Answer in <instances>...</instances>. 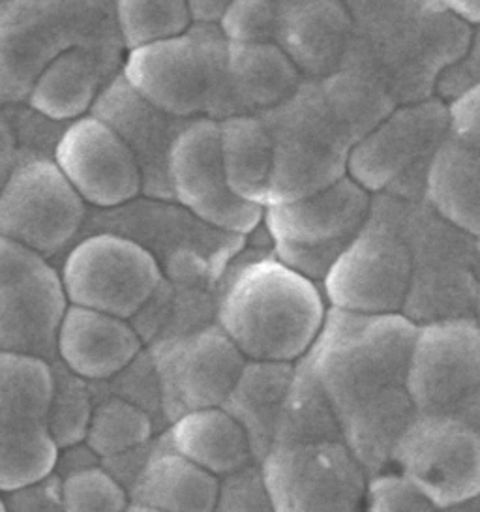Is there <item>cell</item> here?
<instances>
[{"mask_svg":"<svg viewBox=\"0 0 480 512\" xmlns=\"http://www.w3.org/2000/svg\"><path fill=\"white\" fill-rule=\"evenodd\" d=\"M415 329L404 314L355 316L330 308L306 355L304 366L362 467L389 460L415 417L405 389Z\"/></svg>","mask_w":480,"mask_h":512,"instance_id":"6da1fadb","label":"cell"},{"mask_svg":"<svg viewBox=\"0 0 480 512\" xmlns=\"http://www.w3.org/2000/svg\"><path fill=\"white\" fill-rule=\"evenodd\" d=\"M302 417L282 415L259 479L272 512H360L364 467L345 443L329 407L297 402Z\"/></svg>","mask_w":480,"mask_h":512,"instance_id":"7a4b0ae2","label":"cell"},{"mask_svg":"<svg viewBox=\"0 0 480 512\" xmlns=\"http://www.w3.org/2000/svg\"><path fill=\"white\" fill-rule=\"evenodd\" d=\"M327 312L312 278L280 259H261L229 284L218 323L244 359L291 364L310 353Z\"/></svg>","mask_w":480,"mask_h":512,"instance_id":"3957f363","label":"cell"},{"mask_svg":"<svg viewBox=\"0 0 480 512\" xmlns=\"http://www.w3.org/2000/svg\"><path fill=\"white\" fill-rule=\"evenodd\" d=\"M405 389L415 415L479 426L480 331L475 319L447 317L417 325Z\"/></svg>","mask_w":480,"mask_h":512,"instance_id":"277c9868","label":"cell"},{"mask_svg":"<svg viewBox=\"0 0 480 512\" xmlns=\"http://www.w3.org/2000/svg\"><path fill=\"white\" fill-rule=\"evenodd\" d=\"M368 190L351 177H340L308 196L274 203L263 220L280 250V261L314 280L360 233L368 212Z\"/></svg>","mask_w":480,"mask_h":512,"instance_id":"5b68a950","label":"cell"},{"mask_svg":"<svg viewBox=\"0 0 480 512\" xmlns=\"http://www.w3.org/2000/svg\"><path fill=\"white\" fill-rule=\"evenodd\" d=\"M90 0H8L0 6V106L25 102L64 49L96 46Z\"/></svg>","mask_w":480,"mask_h":512,"instance_id":"8992f818","label":"cell"},{"mask_svg":"<svg viewBox=\"0 0 480 512\" xmlns=\"http://www.w3.org/2000/svg\"><path fill=\"white\" fill-rule=\"evenodd\" d=\"M59 274L68 304L122 319L137 316L162 284L156 257L115 233H96L77 242Z\"/></svg>","mask_w":480,"mask_h":512,"instance_id":"52a82bcc","label":"cell"},{"mask_svg":"<svg viewBox=\"0 0 480 512\" xmlns=\"http://www.w3.org/2000/svg\"><path fill=\"white\" fill-rule=\"evenodd\" d=\"M389 460L441 511L471 505L479 497V426L471 422L415 415Z\"/></svg>","mask_w":480,"mask_h":512,"instance_id":"ba28073f","label":"cell"},{"mask_svg":"<svg viewBox=\"0 0 480 512\" xmlns=\"http://www.w3.org/2000/svg\"><path fill=\"white\" fill-rule=\"evenodd\" d=\"M85 220V201L51 158H17L0 192V237L49 259L74 242Z\"/></svg>","mask_w":480,"mask_h":512,"instance_id":"9c48e42d","label":"cell"},{"mask_svg":"<svg viewBox=\"0 0 480 512\" xmlns=\"http://www.w3.org/2000/svg\"><path fill=\"white\" fill-rule=\"evenodd\" d=\"M413 282V259L404 242L383 231L357 233L323 276L332 310L355 316L402 314Z\"/></svg>","mask_w":480,"mask_h":512,"instance_id":"30bf717a","label":"cell"},{"mask_svg":"<svg viewBox=\"0 0 480 512\" xmlns=\"http://www.w3.org/2000/svg\"><path fill=\"white\" fill-rule=\"evenodd\" d=\"M167 177L180 205L209 226L250 233L263 220V207L240 199L227 182L218 121L197 119L177 134L167 152Z\"/></svg>","mask_w":480,"mask_h":512,"instance_id":"8fae6325","label":"cell"},{"mask_svg":"<svg viewBox=\"0 0 480 512\" xmlns=\"http://www.w3.org/2000/svg\"><path fill=\"white\" fill-rule=\"evenodd\" d=\"M124 83L150 107L171 117H192L209 109L218 89L216 59L188 32L130 49Z\"/></svg>","mask_w":480,"mask_h":512,"instance_id":"7c38bea8","label":"cell"},{"mask_svg":"<svg viewBox=\"0 0 480 512\" xmlns=\"http://www.w3.org/2000/svg\"><path fill=\"white\" fill-rule=\"evenodd\" d=\"M53 162L85 205L98 209L120 207L143 188V171L132 145L92 115L66 124Z\"/></svg>","mask_w":480,"mask_h":512,"instance_id":"4fadbf2b","label":"cell"},{"mask_svg":"<svg viewBox=\"0 0 480 512\" xmlns=\"http://www.w3.org/2000/svg\"><path fill=\"white\" fill-rule=\"evenodd\" d=\"M66 308L59 271L49 261L38 271L0 284V351L49 357Z\"/></svg>","mask_w":480,"mask_h":512,"instance_id":"5bb4252c","label":"cell"},{"mask_svg":"<svg viewBox=\"0 0 480 512\" xmlns=\"http://www.w3.org/2000/svg\"><path fill=\"white\" fill-rule=\"evenodd\" d=\"M141 338L128 319L68 304L57 332L60 364L87 383L120 376L141 353Z\"/></svg>","mask_w":480,"mask_h":512,"instance_id":"9a60e30c","label":"cell"},{"mask_svg":"<svg viewBox=\"0 0 480 512\" xmlns=\"http://www.w3.org/2000/svg\"><path fill=\"white\" fill-rule=\"evenodd\" d=\"M169 447L218 479L246 471L255 456L246 428L224 406L180 413L169 428Z\"/></svg>","mask_w":480,"mask_h":512,"instance_id":"2e32d148","label":"cell"},{"mask_svg":"<svg viewBox=\"0 0 480 512\" xmlns=\"http://www.w3.org/2000/svg\"><path fill=\"white\" fill-rule=\"evenodd\" d=\"M102 59L96 46L64 49L32 83L25 104L55 122L89 115L102 92Z\"/></svg>","mask_w":480,"mask_h":512,"instance_id":"e0dca14e","label":"cell"},{"mask_svg":"<svg viewBox=\"0 0 480 512\" xmlns=\"http://www.w3.org/2000/svg\"><path fill=\"white\" fill-rule=\"evenodd\" d=\"M244 357L222 329L197 332L180 346L173 362V383L186 411L222 406L244 370Z\"/></svg>","mask_w":480,"mask_h":512,"instance_id":"ac0fdd59","label":"cell"},{"mask_svg":"<svg viewBox=\"0 0 480 512\" xmlns=\"http://www.w3.org/2000/svg\"><path fill=\"white\" fill-rule=\"evenodd\" d=\"M222 481L171 447L152 454L135 477V503L162 512H212Z\"/></svg>","mask_w":480,"mask_h":512,"instance_id":"d6986e66","label":"cell"},{"mask_svg":"<svg viewBox=\"0 0 480 512\" xmlns=\"http://www.w3.org/2000/svg\"><path fill=\"white\" fill-rule=\"evenodd\" d=\"M428 197L449 224L471 237L480 233L479 149L450 139L435 151L426 179Z\"/></svg>","mask_w":480,"mask_h":512,"instance_id":"ffe728a7","label":"cell"},{"mask_svg":"<svg viewBox=\"0 0 480 512\" xmlns=\"http://www.w3.org/2000/svg\"><path fill=\"white\" fill-rule=\"evenodd\" d=\"M426 122L428 119L413 109L392 115L351 152V179L364 190L383 188L417 158L430 136Z\"/></svg>","mask_w":480,"mask_h":512,"instance_id":"44dd1931","label":"cell"},{"mask_svg":"<svg viewBox=\"0 0 480 512\" xmlns=\"http://www.w3.org/2000/svg\"><path fill=\"white\" fill-rule=\"evenodd\" d=\"M220 145L231 190L265 209L274 171V141L269 130L250 117H233L220 122Z\"/></svg>","mask_w":480,"mask_h":512,"instance_id":"7402d4cb","label":"cell"},{"mask_svg":"<svg viewBox=\"0 0 480 512\" xmlns=\"http://www.w3.org/2000/svg\"><path fill=\"white\" fill-rule=\"evenodd\" d=\"M53 396L51 364L0 351V426L45 424Z\"/></svg>","mask_w":480,"mask_h":512,"instance_id":"603a6c76","label":"cell"},{"mask_svg":"<svg viewBox=\"0 0 480 512\" xmlns=\"http://www.w3.org/2000/svg\"><path fill=\"white\" fill-rule=\"evenodd\" d=\"M229 74L239 98L270 106L284 98L295 85V68L272 44H229Z\"/></svg>","mask_w":480,"mask_h":512,"instance_id":"cb8c5ba5","label":"cell"},{"mask_svg":"<svg viewBox=\"0 0 480 512\" xmlns=\"http://www.w3.org/2000/svg\"><path fill=\"white\" fill-rule=\"evenodd\" d=\"M59 447L45 424L0 426V494L55 473Z\"/></svg>","mask_w":480,"mask_h":512,"instance_id":"d4e9b609","label":"cell"},{"mask_svg":"<svg viewBox=\"0 0 480 512\" xmlns=\"http://www.w3.org/2000/svg\"><path fill=\"white\" fill-rule=\"evenodd\" d=\"M152 421L134 402L113 396L92 407L85 445L98 458L115 460L149 443Z\"/></svg>","mask_w":480,"mask_h":512,"instance_id":"484cf974","label":"cell"},{"mask_svg":"<svg viewBox=\"0 0 480 512\" xmlns=\"http://www.w3.org/2000/svg\"><path fill=\"white\" fill-rule=\"evenodd\" d=\"M115 16L130 49L180 36L192 23L186 0H115Z\"/></svg>","mask_w":480,"mask_h":512,"instance_id":"4316f807","label":"cell"},{"mask_svg":"<svg viewBox=\"0 0 480 512\" xmlns=\"http://www.w3.org/2000/svg\"><path fill=\"white\" fill-rule=\"evenodd\" d=\"M53 368V396L47 409L45 426L60 449L85 441L92 413L89 383L74 376L62 364Z\"/></svg>","mask_w":480,"mask_h":512,"instance_id":"83f0119b","label":"cell"},{"mask_svg":"<svg viewBox=\"0 0 480 512\" xmlns=\"http://www.w3.org/2000/svg\"><path fill=\"white\" fill-rule=\"evenodd\" d=\"M62 512H126L128 490L100 464L81 467L60 477Z\"/></svg>","mask_w":480,"mask_h":512,"instance_id":"f1b7e54d","label":"cell"},{"mask_svg":"<svg viewBox=\"0 0 480 512\" xmlns=\"http://www.w3.org/2000/svg\"><path fill=\"white\" fill-rule=\"evenodd\" d=\"M360 512H443L400 471H381L366 481Z\"/></svg>","mask_w":480,"mask_h":512,"instance_id":"f546056e","label":"cell"},{"mask_svg":"<svg viewBox=\"0 0 480 512\" xmlns=\"http://www.w3.org/2000/svg\"><path fill=\"white\" fill-rule=\"evenodd\" d=\"M229 44H270L276 14L270 0H233L220 19Z\"/></svg>","mask_w":480,"mask_h":512,"instance_id":"4dcf8cb0","label":"cell"},{"mask_svg":"<svg viewBox=\"0 0 480 512\" xmlns=\"http://www.w3.org/2000/svg\"><path fill=\"white\" fill-rule=\"evenodd\" d=\"M4 496L2 501L6 512H62L60 477L57 473Z\"/></svg>","mask_w":480,"mask_h":512,"instance_id":"1f68e13d","label":"cell"},{"mask_svg":"<svg viewBox=\"0 0 480 512\" xmlns=\"http://www.w3.org/2000/svg\"><path fill=\"white\" fill-rule=\"evenodd\" d=\"M450 130L454 139L479 149L480 139V92L479 85L462 92L449 109Z\"/></svg>","mask_w":480,"mask_h":512,"instance_id":"d6a6232c","label":"cell"},{"mask_svg":"<svg viewBox=\"0 0 480 512\" xmlns=\"http://www.w3.org/2000/svg\"><path fill=\"white\" fill-rule=\"evenodd\" d=\"M233 0H186L188 14L192 21L199 23H220L225 10Z\"/></svg>","mask_w":480,"mask_h":512,"instance_id":"836d02e7","label":"cell"},{"mask_svg":"<svg viewBox=\"0 0 480 512\" xmlns=\"http://www.w3.org/2000/svg\"><path fill=\"white\" fill-rule=\"evenodd\" d=\"M452 14L462 17L467 23L477 25L480 19V0H439Z\"/></svg>","mask_w":480,"mask_h":512,"instance_id":"e575fe53","label":"cell"},{"mask_svg":"<svg viewBox=\"0 0 480 512\" xmlns=\"http://www.w3.org/2000/svg\"><path fill=\"white\" fill-rule=\"evenodd\" d=\"M0 158L17 160V141H15L12 124L0 107Z\"/></svg>","mask_w":480,"mask_h":512,"instance_id":"d590c367","label":"cell"},{"mask_svg":"<svg viewBox=\"0 0 480 512\" xmlns=\"http://www.w3.org/2000/svg\"><path fill=\"white\" fill-rule=\"evenodd\" d=\"M17 160H10V158H0V192L4 188V184L8 181L12 169H14Z\"/></svg>","mask_w":480,"mask_h":512,"instance_id":"8d00e7d4","label":"cell"},{"mask_svg":"<svg viewBox=\"0 0 480 512\" xmlns=\"http://www.w3.org/2000/svg\"><path fill=\"white\" fill-rule=\"evenodd\" d=\"M126 512H162L156 511V509H150L147 505H141V503H135V501H130V505H128V509Z\"/></svg>","mask_w":480,"mask_h":512,"instance_id":"74e56055","label":"cell"},{"mask_svg":"<svg viewBox=\"0 0 480 512\" xmlns=\"http://www.w3.org/2000/svg\"><path fill=\"white\" fill-rule=\"evenodd\" d=\"M0 512H6V509H4V501H2V497H0Z\"/></svg>","mask_w":480,"mask_h":512,"instance_id":"f35d334b","label":"cell"},{"mask_svg":"<svg viewBox=\"0 0 480 512\" xmlns=\"http://www.w3.org/2000/svg\"><path fill=\"white\" fill-rule=\"evenodd\" d=\"M4 2H8V0H0V6H2V4H4Z\"/></svg>","mask_w":480,"mask_h":512,"instance_id":"ab89813d","label":"cell"}]
</instances>
